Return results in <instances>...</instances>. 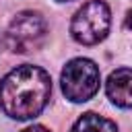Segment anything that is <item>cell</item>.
Segmentation results:
<instances>
[{"label":"cell","mask_w":132,"mask_h":132,"mask_svg":"<svg viewBox=\"0 0 132 132\" xmlns=\"http://www.w3.org/2000/svg\"><path fill=\"white\" fill-rule=\"evenodd\" d=\"M105 93L109 101L122 109L132 107V68H118L107 76Z\"/></svg>","instance_id":"5"},{"label":"cell","mask_w":132,"mask_h":132,"mask_svg":"<svg viewBox=\"0 0 132 132\" xmlns=\"http://www.w3.org/2000/svg\"><path fill=\"white\" fill-rule=\"evenodd\" d=\"M99 68L89 58H72L60 74L62 93L72 103H85L95 97V93L99 91Z\"/></svg>","instance_id":"2"},{"label":"cell","mask_w":132,"mask_h":132,"mask_svg":"<svg viewBox=\"0 0 132 132\" xmlns=\"http://www.w3.org/2000/svg\"><path fill=\"white\" fill-rule=\"evenodd\" d=\"M56 2H70V0H56Z\"/></svg>","instance_id":"9"},{"label":"cell","mask_w":132,"mask_h":132,"mask_svg":"<svg viewBox=\"0 0 132 132\" xmlns=\"http://www.w3.org/2000/svg\"><path fill=\"white\" fill-rule=\"evenodd\" d=\"M52 95L50 74L33 64L10 70L0 80V109L12 120H31L43 111Z\"/></svg>","instance_id":"1"},{"label":"cell","mask_w":132,"mask_h":132,"mask_svg":"<svg viewBox=\"0 0 132 132\" xmlns=\"http://www.w3.org/2000/svg\"><path fill=\"white\" fill-rule=\"evenodd\" d=\"M124 25H126V29H132V10H128V14H126V21H124Z\"/></svg>","instance_id":"8"},{"label":"cell","mask_w":132,"mask_h":132,"mask_svg":"<svg viewBox=\"0 0 132 132\" xmlns=\"http://www.w3.org/2000/svg\"><path fill=\"white\" fill-rule=\"evenodd\" d=\"M45 33H47L45 19L35 10H23L10 21L6 31V43L12 52L25 54L39 47L45 39Z\"/></svg>","instance_id":"4"},{"label":"cell","mask_w":132,"mask_h":132,"mask_svg":"<svg viewBox=\"0 0 132 132\" xmlns=\"http://www.w3.org/2000/svg\"><path fill=\"white\" fill-rule=\"evenodd\" d=\"M21 132H50L45 126H41V124H33V126H27L25 130H21Z\"/></svg>","instance_id":"7"},{"label":"cell","mask_w":132,"mask_h":132,"mask_svg":"<svg viewBox=\"0 0 132 132\" xmlns=\"http://www.w3.org/2000/svg\"><path fill=\"white\" fill-rule=\"evenodd\" d=\"M109 25H111L109 6L103 0H89L72 16L70 35L76 43L95 45V43H99L107 37Z\"/></svg>","instance_id":"3"},{"label":"cell","mask_w":132,"mask_h":132,"mask_svg":"<svg viewBox=\"0 0 132 132\" xmlns=\"http://www.w3.org/2000/svg\"><path fill=\"white\" fill-rule=\"evenodd\" d=\"M72 132H118V126L95 111H87L74 122Z\"/></svg>","instance_id":"6"}]
</instances>
